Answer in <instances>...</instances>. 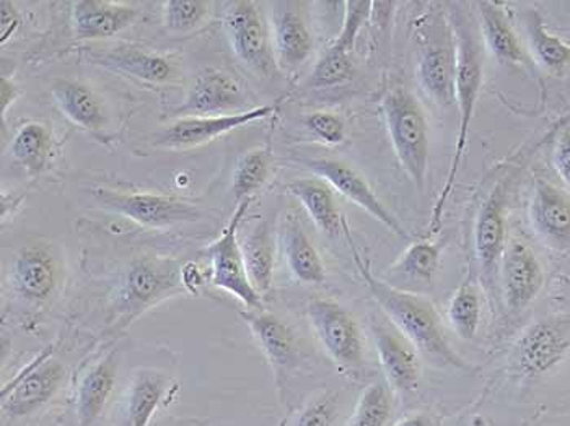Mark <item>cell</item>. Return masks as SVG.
<instances>
[{"mask_svg":"<svg viewBox=\"0 0 570 426\" xmlns=\"http://www.w3.org/2000/svg\"><path fill=\"white\" fill-rule=\"evenodd\" d=\"M395 414V396L389 384L375 382L362 390L347 426H389Z\"/></svg>","mask_w":570,"mask_h":426,"instance_id":"cell-37","label":"cell"},{"mask_svg":"<svg viewBox=\"0 0 570 426\" xmlns=\"http://www.w3.org/2000/svg\"><path fill=\"white\" fill-rule=\"evenodd\" d=\"M442 262V245L435 239H419L407 246L386 273L395 280L431 284Z\"/></svg>","mask_w":570,"mask_h":426,"instance_id":"cell-34","label":"cell"},{"mask_svg":"<svg viewBox=\"0 0 570 426\" xmlns=\"http://www.w3.org/2000/svg\"><path fill=\"white\" fill-rule=\"evenodd\" d=\"M307 318L331 360L351 371L364 366V334L350 309L336 299L315 297L308 301Z\"/></svg>","mask_w":570,"mask_h":426,"instance_id":"cell-6","label":"cell"},{"mask_svg":"<svg viewBox=\"0 0 570 426\" xmlns=\"http://www.w3.org/2000/svg\"><path fill=\"white\" fill-rule=\"evenodd\" d=\"M417 79L429 100L440 108L455 105L456 52L455 44H435L425 49L419 59Z\"/></svg>","mask_w":570,"mask_h":426,"instance_id":"cell-26","label":"cell"},{"mask_svg":"<svg viewBox=\"0 0 570 426\" xmlns=\"http://www.w3.org/2000/svg\"><path fill=\"white\" fill-rule=\"evenodd\" d=\"M271 37L277 66L297 69L307 61L313 51V34L302 10V3H273Z\"/></svg>","mask_w":570,"mask_h":426,"instance_id":"cell-21","label":"cell"},{"mask_svg":"<svg viewBox=\"0 0 570 426\" xmlns=\"http://www.w3.org/2000/svg\"><path fill=\"white\" fill-rule=\"evenodd\" d=\"M90 192L105 210L147 228H171L199 220L200 217L198 207L161 194L121 192L107 188H95Z\"/></svg>","mask_w":570,"mask_h":426,"instance_id":"cell-8","label":"cell"},{"mask_svg":"<svg viewBox=\"0 0 570 426\" xmlns=\"http://www.w3.org/2000/svg\"><path fill=\"white\" fill-rule=\"evenodd\" d=\"M371 330L385 383L401 396L416 393L424 361L417 348L383 313L371 316Z\"/></svg>","mask_w":570,"mask_h":426,"instance_id":"cell-13","label":"cell"},{"mask_svg":"<svg viewBox=\"0 0 570 426\" xmlns=\"http://www.w3.org/2000/svg\"><path fill=\"white\" fill-rule=\"evenodd\" d=\"M285 189L302 204L323 235L330 238L344 235L347 221L337 207L336 197L328 182L320 178H298L292 179Z\"/></svg>","mask_w":570,"mask_h":426,"instance_id":"cell-27","label":"cell"},{"mask_svg":"<svg viewBox=\"0 0 570 426\" xmlns=\"http://www.w3.org/2000/svg\"><path fill=\"white\" fill-rule=\"evenodd\" d=\"M273 112L274 107H258L235 112V115L181 118L158 133L155 146L168 150L195 149V147L213 142L217 137L225 136L232 130L262 121Z\"/></svg>","mask_w":570,"mask_h":426,"instance_id":"cell-16","label":"cell"},{"mask_svg":"<svg viewBox=\"0 0 570 426\" xmlns=\"http://www.w3.org/2000/svg\"><path fill=\"white\" fill-rule=\"evenodd\" d=\"M569 121H570V111L568 112V116H566V118H562L561 121H559L558 125H556L554 130H558L559 128H562V126L568 125Z\"/></svg>","mask_w":570,"mask_h":426,"instance_id":"cell-46","label":"cell"},{"mask_svg":"<svg viewBox=\"0 0 570 426\" xmlns=\"http://www.w3.org/2000/svg\"><path fill=\"white\" fill-rule=\"evenodd\" d=\"M556 132L554 150H552V161H554L556 171L561 176L562 181L570 188V126L566 125Z\"/></svg>","mask_w":570,"mask_h":426,"instance_id":"cell-41","label":"cell"},{"mask_svg":"<svg viewBox=\"0 0 570 426\" xmlns=\"http://www.w3.org/2000/svg\"><path fill=\"white\" fill-rule=\"evenodd\" d=\"M12 284L27 301H48L59 284V264L51 249L45 245L20 249L12 264Z\"/></svg>","mask_w":570,"mask_h":426,"instance_id":"cell-23","label":"cell"},{"mask_svg":"<svg viewBox=\"0 0 570 426\" xmlns=\"http://www.w3.org/2000/svg\"><path fill=\"white\" fill-rule=\"evenodd\" d=\"M305 126L309 132L315 133L322 142L328 146H340L346 139V125L341 116L330 111L309 112L305 118Z\"/></svg>","mask_w":570,"mask_h":426,"instance_id":"cell-40","label":"cell"},{"mask_svg":"<svg viewBox=\"0 0 570 426\" xmlns=\"http://www.w3.org/2000/svg\"><path fill=\"white\" fill-rule=\"evenodd\" d=\"M276 248V235L267 220L259 221L242 246L249 281L262 297L273 288Z\"/></svg>","mask_w":570,"mask_h":426,"instance_id":"cell-31","label":"cell"},{"mask_svg":"<svg viewBox=\"0 0 570 426\" xmlns=\"http://www.w3.org/2000/svg\"><path fill=\"white\" fill-rule=\"evenodd\" d=\"M476 7L484 49L501 65L520 67L537 79L538 67L520 41L504 7L495 2H478Z\"/></svg>","mask_w":570,"mask_h":426,"instance_id":"cell-22","label":"cell"},{"mask_svg":"<svg viewBox=\"0 0 570 426\" xmlns=\"http://www.w3.org/2000/svg\"><path fill=\"white\" fill-rule=\"evenodd\" d=\"M340 417V397L334 393H323L308 400L292 417L288 426H336Z\"/></svg>","mask_w":570,"mask_h":426,"instance_id":"cell-39","label":"cell"},{"mask_svg":"<svg viewBox=\"0 0 570 426\" xmlns=\"http://www.w3.org/2000/svg\"><path fill=\"white\" fill-rule=\"evenodd\" d=\"M118 375L116 351L105 355L83 376L77 389L76 412L80 426L94 424L110 400Z\"/></svg>","mask_w":570,"mask_h":426,"instance_id":"cell-29","label":"cell"},{"mask_svg":"<svg viewBox=\"0 0 570 426\" xmlns=\"http://www.w3.org/2000/svg\"><path fill=\"white\" fill-rule=\"evenodd\" d=\"M181 264L171 257L144 256L134 259L116 301L115 329H126L153 306L185 290Z\"/></svg>","mask_w":570,"mask_h":426,"instance_id":"cell-4","label":"cell"},{"mask_svg":"<svg viewBox=\"0 0 570 426\" xmlns=\"http://www.w3.org/2000/svg\"><path fill=\"white\" fill-rule=\"evenodd\" d=\"M139 10L131 3L108 0H77L72 3V23L79 40H107L131 27Z\"/></svg>","mask_w":570,"mask_h":426,"instance_id":"cell-24","label":"cell"},{"mask_svg":"<svg viewBox=\"0 0 570 426\" xmlns=\"http://www.w3.org/2000/svg\"><path fill=\"white\" fill-rule=\"evenodd\" d=\"M273 168V150L271 147H259L246 151L235 167L232 178V191L238 204L243 200H252L259 189L266 185Z\"/></svg>","mask_w":570,"mask_h":426,"instance_id":"cell-36","label":"cell"},{"mask_svg":"<svg viewBox=\"0 0 570 426\" xmlns=\"http://www.w3.org/2000/svg\"><path fill=\"white\" fill-rule=\"evenodd\" d=\"M570 351V309L534 320L513 344L510 368L523 379L540 378Z\"/></svg>","mask_w":570,"mask_h":426,"instance_id":"cell-5","label":"cell"},{"mask_svg":"<svg viewBox=\"0 0 570 426\" xmlns=\"http://www.w3.org/2000/svg\"><path fill=\"white\" fill-rule=\"evenodd\" d=\"M170 376L158 369H139L134 373L126 390V418L129 426H149L155 412L167 396Z\"/></svg>","mask_w":570,"mask_h":426,"instance_id":"cell-30","label":"cell"},{"mask_svg":"<svg viewBox=\"0 0 570 426\" xmlns=\"http://www.w3.org/2000/svg\"><path fill=\"white\" fill-rule=\"evenodd\" d=\"M252 200L238 204L234 217L228 221L227 228L219 238L207 246L206 255L210 264V280L217 288L228 291L240 299L246 309H264L263 297L255 290L246 273L245 257L238 242V227Z\"/></svg>","mask_w":570,"mask_h":426,"instance_id":"cell-9","label":"cell"},{"mask_svg":"<svg viewBox=\"0 0 570 426\" xmlns=\"http://www.w3.org/2000/svg\"><path fill=\"white\" fill-rule=\"evenodd\" d=\"M531 228L558 252L570 251V194L544 178L534 179L528 207Z\"/></svg>","mask_w":570,"mask_h":426,"instance_id":"cell-17","label":"cell"},{"mask_svg":"<svg viewBox=\"0 0 570 426\" xmlns=\"http://www.w3.org/2000/svg\"><path fill=\"white\" fill-rule=\"evenodd\" d=\"M52 100L59 111L77 128L100 132L107 125L104 101L86 83L59 79L51 86Z\"/></svg>","mask_w":570,"mask_h":426,"instance_id":"cell-28","label":"cell"},{"mask_svg":"<svg viewBox=\"0 0 570 426\" xmlns=\"http://www.w3.org/2000/svg\"><path fill=\"white\" fill-rule=\"evenodd\" d=\"M383 119L401 168L419 191L425 192L431 161V137L424 108L416 95L393 87L382 100Z\"/></svg>","mask_w":570,"mask_h":426,"instance_id":"cell-3","label":"cell"},{"mask_svg":"<svg viewBox=\"0 0 570 426\" xmlns=\"http://www.w3.org/2000/svg\"><path fill=\"white\" fill-rule=\"evenodd\" d=\"M19 95V87L12 80L2 77V83H0V115H2V119H6L7 109L16 103Z\"/></svg>","mask_w":570,"mask_h":426,"instance_id":"cell-44","label":"cell"},{"mask_svg":"<svg viewBox=\"0 0 570 426\" xmlns=\"http://www.w3.org/2000/svg\"><path fill=\"white\" fill-rule=\"evenodd\" d=\"M528 48L537 67L551 73H564L570 69V44L547 30L540 13L531 10L525 17Z\"/></svg>","mask_w":570,"mask_h":426,"instance_id":"cell-33","label":"cell"},{"mask_svg":"<svg viewBox=\"0 0 570 426\" xmlns=\"http://www.w3.org/2000/svg\"><path fill=\"white\" fill-rule=\"evenodd\" d=\"M181 284L188 294L198 295L204 285V274L196 262H186L181 267Z\"/></svg>","mask_w":570,"mask_h":426,"instance_id":"cell-43","label":"cell"},{"mask_svg":"<svg viewBox=\"0 0 570 426\" xmlns=\"http://www.w3.org/2000/svg\"><path fill=\"white\" fill-rule=\"evenodd\" d=\"M453 7H455L452 12V28L456 52L455 105L459 109V133H456L455 153L450 164L445 185L435 200L434 212H432V230L440 228L446 204L455 188L468 139H470V128L473 125L474 112H476L484 83V44L480 40L481 33L476 30L474 20L460 10V3H453Z\"/></svg>","mask_w":570,"mask_h":426,"instance_id":"cell-2","label":"cell"},{"mask_svg":"<svg viewBox=\"0 0 570 426\" xmlns=\"http://www.w3.org/2000/svg\"><path fill=\"white\" fill-rule=\"evenodd\" d=\"M395 426H439L434 415L428 412H416V414L407 415L403 420L397 422Z\"/></svg>","mask_w":570,"mask_h":426,"instance_id":"cell-45","label":"cell"},{"mask_svg":"<svg viewBox=\"0 0 570 426\" xmlns=\"http://www.w3.org/2000/svg\"><path fill=\"white\" fill-rule=\"evenodd\" d=\"M343 27L336 40L323 52L312 72V86L318 88L340 86L354 72V49L362 28L371 17L373 2L344 3Z\"/></svg>","mask_w":570,"mask_h":426,"instance_id":"cell-15","label":"cell"},{"mask_svg":"<svg viewBox=\"0 0 570 426\" xmlns=\"http://www.w3.org/2000/svg\"><path fill=\"white\" fill-rule=\"evenodd\" d=\"M86 55L97 66L112 72L125 73L142 82L164 86L176 79V67L170 59L137 46L115 44L107 48H87Z\"/></svg>","mask_w":570,"mask_h":426,"instance_id":"cell-20","label":"cell"},{"mask_svg":"<svg viewBox=\"0 0 570 426\" xmlns=\"http://www.w3.org/2000/svg\"><path fill=\"white\" fill-rule=\"evenodd\" d=\"M209 13L204 0H168L164 3L165 27L176 33H188L198 28Z\"/></svg>","mask_w":570,"mask_h":426,"instance_id":"cell-38","label":"cell"},{"mask_svg":"<svg viewBox=\"0 0 570 426\" xmlns=\"http://www.w3.org/2000/svg\"><path fill=\"white\" fill-rule=\"evenodd\" d=\"M245 107V97L234 77L217 69H206L196 77L176 118H206L235 115Z\"/></svg>","mask_w":570,"mask_h":426,"instance_id":"cell-19","label":"cell"},{"mask_svg":"<svg viewBox=\"0 0 570 426\" xmlns=\"http://www.w3.org/2000/svg\"><path fill=\"white\" fill-rule=\"evenodd\" d=\"M507 179L499 181L489 191L478 210L473 228L474 259L478 264L481 285L489 295L499 284L502 259H504L509 234H507Z\"/></svg>","mask_w":570,"mask_h":426,"instance_id":"cell-7","label":"cell"},{"mask_svg":"<svg viewBox=\"0 0 570 426\" xmlns=\"http://www.w3.org/2000/svg\"><path fill=\"white\" fill-rule=\"evenodd\" d=\"M281 246L285 264L295 280L305 285H320L326 280L322 256L295 214H287L284 217Z\"/></svg>","mask_w":570,"mask_h":426,"instance_id":"cell-25","label":"cell"},{"mask_svg":"<svg viewBox=\"0 0 570 426\" xmlns=\"http://www.w3.org/2000/svg\"><path fill=\"white\" fill-rule=\"evenodd\" d=\"M224 28L235 55L256 72L273 73L277 69L271 28L262 6L249 0L225 3Z\"/></svg>","mask_w":570,"mask_h":426,"instance_id":"cell-10","label":"cell"},{"mask_svg":"<svg viewBox=\"0 0 570 426\" xmlns=\"http://www.w3.org/2000/svg\"><path fill=\"white\" fill-rule=\"evenodd\" d=\"M484 288L480 278L470 274L464 277L446 308L450 327L461 340H473L483 323Z\"/></svg>","mask_w":570,"mask_h":426,"instance_id":"cell-32","label":"cell"},{"mask_svg":"<svg viewBox=\"0 0 570 426\" xmlns=\"http://www.w3.org/2000/svg\"><path fill=\"white\" fill-rule=\"evenodd\" d=\"M302 164L316 178L328 182L333 191L346 197L358 209L364 210L376 221H380L383 227L389 228L392 234L400 236V238L411 239L410 231L401 224L400 218L382 202L367 178L361 171L351 167L350 164L343 160H334V158H309V160H302Z\"/></svg>","mask_w":570,"mask_h":426,"instance_id":"cell-12","label":"cell"},{"mask_svg":"<svg viewBox=\"0 0 570 426\" xmlns=\"http://www.w3.org/2000/svg\"><path fill=\"white\" fill-rule=\"evenodd\" d=\"M344 236L350 242L352 256L357 264L358 273L364 278L372 298L393 324L417 348L422 360L431 363L438 368H452L459 371H471L470 365L456 350H453L445 330L439 309L431 299L413 291L403 290L390 281L382 280L372 273L367 260L358 252L354 239H352L350 225L344 227Z\"/></svg>","mask_w":570,"mask_h":426,"instance_id":"cell-1","label":"cell"},{"mask_svg":"<svg viewBox=\"0 0 570 426\" xmlns=\"http://www.w3.org/2000/svg\"><path fill=\"white\" fill-rule=\"evenodd\" d=\"M240 316L248 324L259 350L273 368L277 386L283 387L288 373L298 361L297 336L285 320L266 309H246L240 311Z\"/></svg>","mask_w":570,"mask_h":426,"instance_id":"cell-18","label":"cell"},{"mask_svg":"<svg viewBox=\"0 0 570 426\" xmlns=\"http://www.w3.org/2000/svg\"><path fill=\"white\" fill-rule=\"evenodd\" d=\"M547 281L543 262L522 239H509L499 273V288L507 313L522 315L540 297Z\"/></svg>","mask_w":570,"mask_h":426,"instance_id":"cell-14","label":"cell"},{"mask_svg":"<svg viewBox=\"0 0 570 426\" xmlns=\"http://www.w3.org/2000/svg\"><path fill=\"white\" fill-rule=\"evenodd\" d=\"M65 378L62 363L55 360L51 351L46 350L3 386L0 393L2 414L9 418L30 417L58 394Z\"/></svg>","mask_w":570,"mask_h":426,"instance_id":"cell-11","label":"cell"},{"mask_svg":"<svg viewBox=\"0 0 570 426\" xmlns=\"http://www.w3.org/2000/svg\"><path fill=\"white\" fill-rule=\"evenodd\" d=\"M22 24V16L16 3L9 0L0 2V44L9 43Z\"/></svg>","mask_w":570,"mask_h":426,"instance_id":"cell-42","label":"cell"},{"mask_svg":"<svg viewBox=\"0 0 570 426\" xmlns=\"http://www.w3.org/2000/svg\"><path fill=\"white\" fill-rule=\"evenodd\" d=\"M52 133L48 126L41 122H27L17 130L10 143L13 160L30 175H40L46 170L51 153Z\"/></svg>","mask_w":570,"mask_h":426,"instance_id":"cell-35","label":"cell"}]
</instances>
